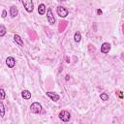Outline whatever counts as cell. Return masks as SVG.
I'll list each match as a JSON object with an SVG mask.
<instances>
[{
	"label": "cell",
	"mask_w": 124,
	"mask_h": 124,
	"mask_svg": "<svg viewBox=\"0 0 124 124\" xmlns=\"http://www.w3.org/2000/svg\"><path fill=\"white\" fill-rule=\"evenodd\" d=\"M21 3L27 13H32L34 10V5L32 0H21Z\"/></svg>",
	"instance_id": "cell-1"
},
{
	"label": "cell",
	"mask_w": 124,
	"mask_h": 124,
	"mask_svg": "<svg viewBox=\"0 0 124 124\" xmlns=\"http://www.w3.org/2000/svg\"><path fill=\"white\" fill-rule=\"evenodd\" d=\"M30 111L32 113H40L42 111V106L38 102H34L30 106Z\"/></svg>",
	"instance_id": "cell-2"
},
{
	"label": "cell",
	"mask_w": 124,
	"mask_h": 124,
	"mask_svg": "<svg viewBox=\"0 0 124 124\" xmlns=\"http://www.w3.org/2000/svg\"><path fill=\"white\" fill-rule=\"evenodd\" d=\"M58 117L60 120H62L63 122H68L71 118V114L68 110H61L58 114Z\"/></svg>",
	"instance_id": "cell-3"
},
{
	"label": "cell",
	"mask_w": 124,
	"mask_h": 124,
	"mask_svg": "<svg viewBox=\"0 0 124 124\" xmlns=\"http://www.w3.org/2000/svg\"><path fill=\"white\" fill-rule=\"evenodd\" d=\"M56 13H57V15H58L60 17H66V16L69 15L68 10H67L65 7H63V6H57V8H56Z\"/></svg>",
	"instance_id": "cell-4"
},
{
	"label": "cell",
	"mask_w": 124,
	"mask_h": 124,
	"mask_svg": "<svg viewBox=\"0 0 124 124\" xmlns=\"http://www.w3.org/2000/svg\"><path fill=\"white\" fill-rule=\"evenodd\" d=\"M46 19H47V21H48V23H49L50 25H53V24L55 23V17H54V16H53L52 11H51L50 8H48V9L46 10Z\"/></svg>",
	"instance_id": "cell-5"
},
{
	"label": "cell",
	"mask_w": 124,
	"mask_h": 124,
	"mask_svg": "<svg viewBox=\"0 0 124 124\" xmlns=\"http://www.w3.org/2000/svg\"><path fill=\"white\" fill-rule=\"evenodd\" d=\"M110 50V44L109 43H103L102 46H101V52L106 54V53H108V51Z\"/></svg>",
	"instance_id": "cell-6"
},
{
	"label": "cell",
	"mask_w": 124,
	"mask_h": 124,
	"mask_svg": "<svg viewBox=\"0 0 124 124\" xmlns=\"http://www.w3.org/2000/svg\"><path fill=\"white\" fill-rule=\"evenodd\" d=\"M46 96H48V97L50 98V100L53 101V102H57V101L60 99V96H59L57 93H55V92H46Z\"/></svg>",
	"instance_id": "cell-7"
},
{
	"label": "cell",
	"mask_w": 124,
	"mask_h": 124,
	"mask_svg": "<svg viewBox=\"0 0 124 124\" xmlns=\"http://www.w3.org/2000/svg\"><path fill=\"white\" fill-rule=\"evenodd\" d=\"M6 64L9 68H14L15 65H16V59L12 56H9L7 59H6Z\"/></svg>",
	"instance_id": "cell-8"
},
{
	"label": "cell",
	"mask_w": 124,
	"mask_h": 124,
	"mask_svg": "<svg viewBox=\"0 0 124 124\" xmlns=\"http://www.w3.org/2000/svg\"><path fill=\"white\" fill-rule=\"evenodd\" d=\"M46 5L45 4H40L39 6H38V14L40 15V16H44L45 14H46Z\"/></svg>",
	"instance_id": "cell-9"
},
{
	"label": "cell",
	"mask_w": 124,
	"mask_h": 124,
	"mask_svg": "<svg viewBox=\"0 0 124 124\" xmlns=\"http://www.w3.org/2000/svg\"><path fill=\"white\" fill-rule=\"evenodd\" d=\"M17 15H18V10H17V8H16V6H11V8H10V16L14 18V17H16Z\"/></svg>",
	"instance_id": "cell-10"
},
{
	"label": "cell",
	"mask_w": 124,
	"mask_h": 124,
	"mask_svg": "<svg viewBox=\"0 0 124 124\" xmlns=\"http://www.w3.org/2000/svg\"><path fill=\"white\" fill-rule=\"evenodd\" d=\"M14 41L18 45V46H23V41H22V39H21V37L19 36V35H17V34H16L15 36H14Z\"/></svg>",
	"instance_id": "cell-11"
},
{
	"label": "cell",
	"mask_w": 124,
	"mask_h": 124,
	"mask_svg": "<svg viewBox=\"0 0 124 124\" xmlns=\"http://www.w3.org/2000/svg\"><path fill=\"white\" fill-rule=\"evenodd\" d=\"M21 96H22L23 99L29 100V99L31 98V92H30L29 90H23V91L21 92Z\"/></svg>",
	"instance_id": "cell-12"
},
{
	"label": "cell",
	"mask_w": 124,
	"mask_h": 124,
	"mask_svg": "<svg viewBox=\"0 0 124 124\" xmlns=\"http://www.w3.org/2000/svg\"><path fill=\"white\" fill-rule=\"evenodd\" d=\"M68 25V22L67 21H61L59 23V26H58V29H59V32H63L65 30V28L67 27Z\"/></svg>",
	"instance_id": "cell-13"
},
{
	"label": "cell",
	"mask_w": 124,
	"mask_h": 124,
	"mask_svg": "<svg viewBox=\"0 0 124 124\" xmlns=\"http://www.w3.org/2000/svg\"><path fill=\"white\" fill-rule=\"evenodd\" d=\"M74 40H75V42L76 43H79L80 42V40H81V34H80V32H76L75 33V35H74Z\"/></svg>",
	"instance_id": "cell-14"
},
{
	"label": "cell",
	"mask_w": 124,
	"mask_h": 124,
	"mask_svg": "<svg viewBox=\"0 0 124 124\" xmlns=\"http://www.w3.org/2000/svg\"><path fill=\"white\" fill-rule=\"evenodd\" d=\"M4 115H5V108H4L3 103L1 102L0 103V116L1 117H4Z\"/></svg>",
	"instance_id": "cell-15"
},
{
	"label": "cell",
	"mask_w": 124,
	"mask_h": 124,
	"mask_svg": "<svg viewBox=\"0 0 124 124\" xmlns=\"http://www.w3.org/2000/svg\"><path fill=\"white\" fill-rule=\"evenodd\" d=\"M5 34H6V28H5V26L2 24V25L0 26V37H3Z\"/></svg>",
	"instance_id": "cell-16"
},
{
	"label": "cell",
	"mask_w": 124,
	"mask_h": 124,
	"mask_svg": "<svg viewBox=\"0 0 124 124\" xmlns=\"http://www.w3.org/2000/svg\"><path fill=\"white\" fill-rule=\"evenodd\" d=\"M100 98H101L102 101H108V95L107 93H102L100 95Z\"/></svg>",
	"instance_id": "cell-17"
},
{
	"label": "cell",
	"mask_w": 124,
	"mask_h": 124,
	"mask_svg": "<svg viewBox=\"0 0 124 124\" xmlns=\"http://www.w3.org/2000/svg\"><path fill=\"white\" fill-rule=\"evenodd\" d=\"M115 93H116V95H117V96H118L120 99H122V98L124 97L123 92H122V91H120V90H116V92H115Z\"/></svg>",
	"instance_id": "cell-18"
},
{
	"label": "cell",
	"mask_w": 124,
	"mask_h": 124,
	"mask_svg": "<svg viewBox=\"0 0 124 124\" xmlns=\"http://www.w3.org/2000/svg\"><path fill=\"white\" fill-rule=\"evenodd\" d=\"M0 93H1V101H3L5 99V91H4L3 88L0 89Z\"/></svg>",
	"instance_id": "cell-19"
},
{
	"label": "cell",
	"mask_w": 124,
	"mask_h": 124,
	"mask_svg": "<svg viewBox=\"0 0 124 124\" xmlns=\"http://www.w3.org/2000/svg\"><path fill=\"white\" fill-rule=\"evenodd\" d=\"M6 16H7V11H6V10H3V11H2V17L5 18Z\"/></svg>",
	"instance_id": "cell-20"
},
{
	"label": "cell",
	"mask_w": 124,
	"mask_h": 124,
	"mask_svg": "<svg viewBox=\"0 0 124 124\" xmlns=\"http://www.w3.org/2000/svg\"><path fill=\"white\" fill-rule=\"evenodd\" d=\"M102 13H103V12H102L101 9H98V10H97V14H98V15H102Z\"/></svg>",
	"instance_id": "cell-21"
},
{
	"label": "cell",
	"mask_w": 124,
	"mask_h": 124,
	"mask_svg": "<svg viewBox=\"0 0 124 124\" xmlns=\"http://www.w3.org/2000/svg\"><path fill=\"white\" fill-rule=\"evenodd\" d=\"M69 78H70V77H69V75H67V76H66V78H65V79H66V80H69Z\"/></svg>",
	"instance_id": "cell-22"
},
{
	"label": "cell",
	"mask_w": 124,
	"mask_h": 124,
	"mask_svg": "<svg viewBox=\"0 0 124 124\" xmlns=\"http://www.w3.org/2000/svg\"><path fill=\"white\" fill-rule=\"evenodd\" d=\"M59 1H66V0H59Z\"/></svg>",
	"instance_id": "cell-23"
}]
</instances>
